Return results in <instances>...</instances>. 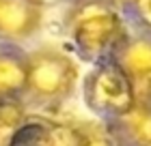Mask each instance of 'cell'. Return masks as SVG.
I'll return each instance as SVG.
<instances>
[{"mask_svg":"<svg viewBox=\"0 0 151 146\" xmlns=\"http://www.w3.org/2000/svg\"><path fill=\"white\" fill-rule=\"evenodd\" d=\"M71 39L91 58L114 50L123 39V19L106 0H82L71 15Z\"/></svg>","mask_w":151,"mask_h":146,"instance_id":"cell-1","label":"cell"},{"mask_svg":"<svg viewBox=\"0 0 151 146\" xmlns=\"http://www.w3.org/2000/svg\"><path fill=\"white\" fill-rule=\"evenodd\" d=\"M6 146H78V131L56 122L24 120Z\"/></svg>","mask_w":151,"mask_h":146,"instance_id":"cell-5","label":"cell"},{"mask_svg":"<svg viewBox=\"0 0 151 146\" xmlns=\"http://www.w3.org/2000/svg\"><path fill=\"white\" fill-rule=\"evenodd\" d=\"M134 19L151 32V0H127Z\"/></svg>","mask_w":151,"mask_h":146,"instance_id":"cell-11","label":"cell"},{"mask_svg":"<svg viewBox=\"0 0 151 146\" xmlns=\"http://www.w3.org/2000/svg\"><path fill=\"white\" fill-rule=\"evenodd\" d=\"M26 120L19 97H0V146H6L11 135Z\"/></svg>","mask_w":151,"mask_h":146,"instance_id":"cell-9","label":"cell"},{"mask_svg":"<svg viewBox=\"0 0 151 146\" xmlns=\"http://www.w3.org/2000/svg\"><path fill=\"white\" fill-rule=\"evenodd\" d=\"M32 4H37L39 9H47V6H56L60 2H65V0H30Z\"/></svg>","mask_w":151,"mask_h":146,"instance_id":"cell-12","label":"cell"},{"mask_svg":"<svg viewBox=\"0 0 151 146\" xmlns=\"http://www.w3.org/2000/svg\"><path fill=\"white\" fill-rule=\"evenodd\" d=\"M78 146H121L119 140L104 129H82L78 131Z\"/></svg>","mask_w":151,"mask_h":146,"instance_id":"cell-10","label":"cell"},{"mask_svg":"<svg viewBox=\"0 0 151 146\" xmlns=\"http://www.w3.org/2000/svg\"><path fill=\"white\" fill-rule=\"evenodd\" d=\"M149 105H151V103H149Z\"/></svg>","mask_w":151,"mask_h":146,"instance_id":"cell-13","label":"cell"},{"mask_svg":"<svg viewBox=\"0 0 151 146\" xmlns=\"http://www.w3.org/2000/svg\"><path fill=\"white\" fill-rule=\"evenodd\" d=\"M119 62L136 84H151V41H132L119 52Z\"/></svg>","mask_w":151,"mask_h":146,"instance_id":"cell-7","label":"cell"},{"mask_svg":"<svg viewBox=\"0 0 151 146\" xmlns=\"http://www.w3.org/2000/svg\"><path fill=\"white\" fill-rule=\"evenodd\" d=\"M41 11L30 0H0V37L24 41L41 26Z\"/></svg>","mask_w":151,"mask_h":146,"instance_id":"cell-4","label":"cell"},{"mask_svg":"<svg viewBox=\"0 0 151 146\" xmlns=\"http://www.w3.org/2000/svg\"><path fill=\"white\" fill-rule=\"evenodd\" d=\"M86 101L95 112L121 118L138 105L136 82L119 60L101 62L86 80Z\"/></svg>","mask_w":151,"mask_h":146,"instance_id":"cell-3","label":"cell"},{"mask_svg":"<svg viewBox=\"0 0 151 146\" xmlns=\"http://www.w3.org/2000/svg\"><path fill=\"white\" fill-rule=\"evenodd\" d=\"M28 62V86L26 95L35 101H58L71 95L78 82L76 62L58 50H37L26 56Z\"/></svg>","mask_w":151,"mask_h":146,"instance_id":"cell-2","label":"cell"},{"mask_svg":"<svg viewBox=\"0 0 151 146\" xmlns=\"http://www.w3.org/2000/svg\"><path fill=\"white\" fill-rule=\"evenodd\" d=\"M125 131V137L132 146H151V105L138 108L119 118Z\"/></svg>","mask_w":151,"mask_h":146,"instance_id":"cell-8","label":"cell"},{"mask_svg":"<svg viewBox=\"0 0 151 146\" xmlns=\"http://www.w3.org/2000/svg\"><path fill=\"white\" fill-rule=\"evenodd\" d=\"M28 62L15 50H0V97L26 95Z\"/></svg>","mask_w":151,"mask_h":146,"instance_id":"cell-6","label":"cell"}]
</instances>
